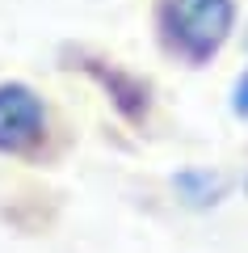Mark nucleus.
Masks as SVG:
<instances>
[{"label":"nucleus","instance_id":"3","mask_svg":"<svg viewBox=\"0 0 248 253\" xmlns=\"http://www.w3.org/2000/svg\"><path fill=\"white\" fill-rule=\"evenodd\" d=\"M71 63L106 93V101L118 110V118H126L131 126L147 123V114H151V84L143 81V76H135L131 68L106 59V55H93V51H76Z\"/></svg>","mask_w":248,"mask_h":253},{"label":"nucleus","instance_id":"4","mask_svg":"<svg viewBox=\"0 0 248 253\" xmlns=\"http://www.w3.org/2000/svg\"><path fill=\"white\" fill-rule=\"evenodd\" d=\"M169 190L177 194L181 207L189 211H214L227 203L231 194V177L223 169H211V165H185L169 177Z\"/></svg>","mask_w":248,"mask_h":253},{"label":"nucleus","instance_id":"1","mask_svg":"<svg viewBox=\"0 0 248 253\" xmlns=\"http://www.w3.org/2000/svg\"><path fill=\"white\" fill-rule=\"evenodd\" d=\"M240 26V0H156V46L181 68H211Z\"/></svg>","mask_w":248,"mask_h":253},{"label":"nucleus","instance_id":"7","mask_svg":"<svg viewBox=\"0 0 248 253\" xmlns=\"http://www.w3.org/2000/svg\"><path fill=\"white\" fill-rule=\"evenodd\" d=\"M244 46H248V30H244Z\"/></svg>","mask_w":248,"mask_h":253},{"label":"nucleus","instance_id":"6","mask_svg":"<svg viewBox=\"0 0 248 253\" xmlns=\"http://www.w3.org/2000/svg\"><path fill=\"white\" fill-rule=\"evenodd\" d=\"M244 194H248V177H244Z\"/></svg>","mask_w":248,"mask_h":253},{"label":"nucleus","instance_id":"2","mask_svg":"<svg viewBox=\"0 0 248 253\" xmlns=\"http://www.w3.org/2000/svg\"><path fill=\"white\" fill-rule=\"evenodd\" d=\"M55 114L51 101L26 81H0V156L38 161L51 148Z\"/></svg>","mask_w":248,"mask_h":253},{"label":"nucleus","instance_id":"5","mask_svg":"<svg viewBox=\"0 0 248 253\" xmlns=\"http://www.w3.org/2000/svg\"><path fill=\"white\" fill-rule=\"evenodd\" d=\"M231 114H236L240 123H248V68L236 76V84H231Z\"/></svg>","mask_w":248,"mask_h":253}]
</instances>
